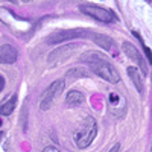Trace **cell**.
Listing matches in <instances>:
<instances>
[{"label": "cell", "instance_id": "obj_1", "mask_svg": "<svg viewBox=\"0 0 152 152\" xmlns=\"http://www.w3.org/2000/svg\"><path fill=\"white\" fill-rule=\"evenodd\" d=\"M81 62H87L88 66L91 67V70L99 75L100 78H104L108 82L116 84L120 81V76L116 72V69L113 67L111 62L99 52H87L81 56Z\"/></svg>", "mask_w": 152, "mask_h": 152}, {"label": "cell", "instance_id": "obj_2", "mask_svg": "<svg viewBox=\"0 0 152 152\" xmlns=\"http://www.w3.org/2000/svg\"><path fill=\"white\" fill-rule=\"evenodd\" d=\"M96 134H97V125H96V120L90 116V117L85 119V122L79 128V131H76L75 142L78 145V148L85 149L87 146H90L91 142L96 138Z\"/></svg>", "mask_w": 152, "mask_h": 152}, {"label": "cell", "instance_id": "obj_3", "mask_svg": "<svg viewBox=\"0 0 152 152\" xmlns=\"http://www.w3.org/2000/svg\"><path fill=\"white\" fill-rule=\"evenodd\" d=\"M93 31L90 29H69V31H56L50 34L46 38L47 44H55V43H64L70 40H79V38H93Z\"/></svg>", "mask_w": 152, "mask_h": 152}, {"label": "cell", "instance_id": "obj_4", "mask_svg": "<svg viewBox=\"0 0 152 152\" xmlns=\"http://www.w3.org/2000/svg\"><path fill=\"white\" fill-rule=\"evenodd\" d=\"M79 9H81V12H84L87 15H91L93 18H96L99 21L110 23V21L116 20V14H114L113 11H108L105 8H100V6H96V5H81Z\"/></svg>", "mask_w": 152, "mask_h": 152}, {"label": "cell", "instance_id": "obj_5", "mask_svg": "<svg viewBox=\"0 0 152 152\" xmlns=\"http://www.w3.org/2000/svg\"><path fill=\"white\" fill-rule=\"evenodd\" d=\"M64 91V81L59 79V81H55L52 85H50L47 90L44 91L43 94V99H41V110H49L52 107V104L55 102V99Z\"/></svg>", "mask_w": 152, "mask_h": 152}, {"label": "cell", "instance_id": "obj_6", "mask_svg": "<svg viewBox=\"0 0 152 152\" xmlns=\"http://www.w3.org/2000/svg\"><path fill=\"white\" fill-rule=\"evenodd\" d=\"M78 47H79V43H67L66 46H61L59 49L53 50V52L49 55V58H47L49 64L53 66V64H59V62L66 61L69 56L73 55V52H75Z\"/></svg>", "mask_w": 152, "mask_h": 152}, {"label": "cell", "instance_id": "obj_7", "mask_svg": "<svg viewBox=\"0 0 152 152\" xmlns=\"http://www.w3.org/2000/svg\"><path fill=\"white\" fill-rule=\"evenodd\" d=\"M122 49H123V52L128 55V58H131L132 61H135L137 64H138V67L142 69V72L146 75L148 73V64L145 62V59H143V56L140 55V52L131 44V43H123L122 44Z\"/></svg>", "mask_w": 152, "mask_h": 152}, {"label": "cell", "instance_id": "obj_8", "mask_svg": "<svg viewBox=\"0 0 152 152\" xmlns=\"http://www.w3.org/2000/svg\"><path fill=\"white\" fill-rule=\"evenodd\" d=\"M18 52L15 47H12L11 44H3L0 46V62L2 64H12L17 61Z\"/></svg>", "mask_w": 152, "mask_h": 152}, {"label": "cell", "instance_id": "obj_9", "mask_svg": "<svg viewBox=\"0 0 152 152\" xmlns=\"http://www.w3.org/2000/svg\"><path fill=\"white\" fill-rule=\"evenodd\" d=\"M91 40L97 44V46H100L102 49H105V50H110L111 47H113V38H110V37H107V35H102V34H93V38Z\"/></svg>", "mask_w": 152, "mask_h": 152}, {"label": "cell", "instance_id": "obj_10", "mask_svg": "<svg viewBox=\"0 0 152 152\" xmlns=\"http://www.w3.org/2000/svg\"><path fill=\"white\" fill-rule=\"evenodd\" d=\"M84 100H85V97H84V94H82L81 91H78V90H72V91L67 94L66 102H67L69 107H78V105L84 104Z\"/></svg>", "mask_w": 152, "mask_h": 152}, {"label": "cell", "instance_id": "obj_11", "mask_svg": "<svg viewBox=\"0 0 152 152\" xmlns=\"http://www.w3.org/2000/svg\"><path fill=\"white\" fill-rule=\"evenodd\" d=\"M128 75H129L132 84L135 85V88L142 93V91L145 90V85H143V81H142V78H140V72H138L135 67H128Z\"/></svg>", "mask_w": 152, "mask_h": 152}, {"label": "cell", "instance_id": "obj_12", "mask_svg": "<svg viewBox=\"0 0 152 152\" xmlns=\"http://www.w3.org/2000/svg\"><path fill=\"white\" fill-rule=\"evenodd\" d=\"M15 105H17V94L11 96V99L6 100V102L0 107V114H2V116H9V114L14 111Z\"/></svg>", "mask_w": 152, "mask_h": 152}, {"label": "cell", "instance_id": "obj_13", "mask_svg": "<svg viewBox=\"0 0 152 152\" xmlns=\"http://www.w3.org/2000/svg\"><path fill=\"white\" fill-rule=\"evenodd\" d=\"M87 75H88V73H87V72H84V70L75 69V70H72V72H69V73H67V78L75 79V78H78V76H87Z\"/></svg>", "mask_w": 152, "mask_h": 152}, {"label": "cell", "instance_id": "obj_14", "mask_svg": "<svg viewBox=\"0 0 152 152\" xmlns=\"http://www.w3.org/2000/svg\"><path fill=\"white\" fill-rule=\"evenodd\" d=\"M43 152H61V151H58V149L53 148V146H47V148H44Z\"/></svg>", "mask_w": 152, "mask_h": 152}, {"label": "cell", "instance_id": "obj_15", "mask_svg": "<svg viewBox=\"0 0 152 152\" xmlns=\"http://www.w3.org/2000/svg\"><path fill=\"white\" fill-rule=\"evenodd\" d=\"M145 53H146V56H148L149 59L152 58V55H151V49H149V47H145Z\"/></svg>", "mask_w": 152, "mask_h": 152}, {"label": "cell", "instance_id": "obj_16", "mask_svg": "<svg viewBox=\"0 0 152 152\" xmlns=\"http://www.w3.org/2000/svg\"><path fill=\"white\" fill-rule=\"evenodd\" d=\"M3 87H5V79L2 78V76H0V91L3 90Z\"/></svg>", "mask_w": 152, "mask_h": 152}, {"label": "cell", "instance_id": "obj_17", "mask_svg": "<svg viewBox=\"0 0 152 152\" xmlns=\"http://www.w3.org/2000/svg\"><path fill=\"white\" fill-rule=\"evenodd\" d=\"M117 151H119V145H116V146H113L110 152H117Z\"/></svg>", "mask_w": 152, "mask_h": 152}, {"label": "cell", "instance_id": "obj_18", "mask_svg": "<svg viewBox=\"0 0 152 152\" xmlns=\"http://www.w3.org/2000/svg\"><path fill=\"white\" fill-rule=\"evenodd\" d=\"M2 137H3V134H2V132H0V140H2Z\"/></svg>", "mask_w": 152, "mask_h": 152}, {"label": "cell", "instance_id": "obj_19", "mask_svg": "<svg viewBox=\"0 0 152 152\" xmlns=\"http://www.w3.org/2000/svg\"><path fill=\"white\" fill-rule=\"evenodd\" d=\"M0 125H2V122H0Z\"/></svg>", "mask_w": 152, "mask_h": 152}]
</instances>
